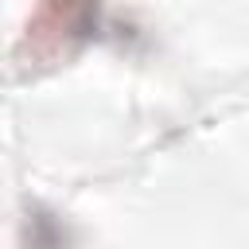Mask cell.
<instances>
[{"label":"cell","instance_id":"1","mask_svg":"<svg viewBox=\"0 0 249 249\" xmlns=\"http://www.w3.org/2000/svg\"><path fill=\"white\" fill-rule=\"evenodd\" d=\"M97 27V0H39L27 27H23V47L19 58L31 62H51L66 58L82 39H89Z\"/></svg>","mask_w":249,"mask_h":249}]
</instances>
